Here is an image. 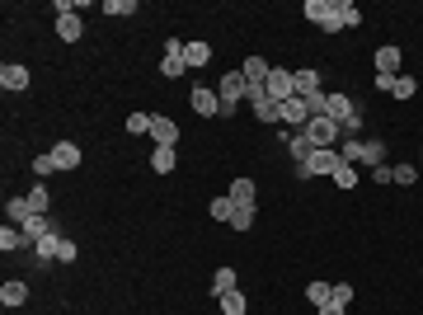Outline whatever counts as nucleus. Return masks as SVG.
<instances>
[{"mask_svg": "<svg viewBox=\"0 0 423 315\" xmlns=\"http://www.w3.org/2000/svg\"><path fill=\"white\" fill-rule=\"evenodd\" d=\"M301 136H306V141H311L315 151H334L339 141H344V127H339L334 118H329V113H315L311 123L301 127Z\"/></svg>", "mask_w": 423, "mask_h": 315, "instance_id": "f257e3e1", "label": "nucleus"}, {"mask_svg": "<svg viewBox=\"0 0 423 315\" xmlns=\"http://www.w3.org/2000/svg\"><path fill=\"white\" fill-rule=\"evenodd\" d=\"M217 94H222V113L231 118V113H235V104H240V99L249 94V80H245V71H226V76L217 80Z\"/></svg>", "mask_w": 423, "mask_h": 315, "instance_id": "f03ea898", "label": "nucleus"}, {"mask_svg": "<svg viewBox=\"0 0 423 315\" xmlns=\"http://www.w3.org/2000/svg\"><path fill=\"white\" fill-rule=\"evenodd\" d=\"M339 165H344V156H339V151H311V160H306V165H297V179H315V174H334Z\"/></svg>", "mask_w": 423, "mask_h": 315, "instance_id": "7ed1b4c3", "label": "nucleus"}, {"mask_svg": "<svg viewBox=\"0 0 423 315\" xmlns=\"http://www.w3.org/2000/svg\"><path fill=\"white\" fill-rule=\"evenodd\" d=\"M268 99H273V104L297 99V85H292V71L287 66H273V71H268Z\"/></svg>", "mask_w": 423, "mask_h": 315, "instance_id": "20e7f679", "label": "nucleus"}, {"mask_svg": "<svg viewBox=\"0 0 423 315\" xmlns=\"http://www.w3.org/2000/svg\"><path fill=\"white\" fill-rule=\"evenodd\" d=\"M184 71H189V61H184V43H179V38H169V43H165V56H160V76H165V80H179Z\"/></svg>", "mask_w": 423, "mask_h": 315, "instance_id": "39448f33", "label": "nucleus"}, {"mask_svg": "<svg viewBox=\"0 0 423 315\" xmlns=\"http://www.w3.org/2000/svg\"><path fill=\"white\" fill-rule=\"evenodd\" d=\"M0 85L10 94H24L34 85V76H29V66H19V61H5V66H0Z\"/></svg>", "mask_w": 423, "mask_h": 315, "instance_id": "423d86ee", "label": "nucleus"}, {"mask_svg": "<svg viewBox=\"0 0 423 315\" xmlns=\"http://www.w3.org/2000/svg\"><path fill=\"white\" fill-rule=\"evenodd\" d=\"M324 113H329L339 127H348L353 118H362V113H357V104L348 99V94H329V99H324Z\"/></svg>", "mask_w": 423, "mask_h": 315, "instance_id": "0eeeda50", "label": "nucleus"}, {"mask_svg": "<svg viewBox=\"0 0 423 315\" xmlns=\"http://www.w3.org/2000/svg\"><path fill=\"white\" fill-rule=\"evenodd\" d=\"M151 136H156V146H179V123L165 113H151Z\"/></svg>", "mask_w": 423, "mask_h": 315, "instance_id": "6e6552de", "label": "nucleus"}, {"mask_svg": "<svg viewBox=\"0 0 423 315\" xmlns=\"http://www.w3.org/2000/svg\"><path fill=\"white\" fill-rule=\"evenodd\" d=\"M240 71H245L249 90H264V94H268V71H273V66H268L264 56H245V66H240Z\"/></svg>", "mask_w": 423, "mask_h": 315, "instance_id": "1a4fd4ad", "label": "nucleus"}, {"mask_svg": "<svg viewBox=\"0 0 423 315\" xmlns=\"http://www.w3.org/2000/svg\"><path fill=\"white\" fill-rule=\"evenodd\" d=\"M189 104H193V113H202V118H217V113H222V94H217V90H202V85L189 94Z\"/></svg>", "mask_w": 423, "mask_h": 315, "instance_id": "9d476101", "label": "nucleus"}, {"mask_svg": "<svg viewBox=\"0 0 423 315\" xmlns=\"http://www.w3.org/2000/svg\"><path fill=\"white\" fill-rule=\"evenodd\" d=\"M278 123H287V127H306L311 123V109L301 99H287V104H278Z\"/></svg>", "mask_w": 423, "mask_h": 315, "instance_id": "9b49d317", "label": "nucleus"}, {"mask_svg": "<svg viewBox=\"0 0 423 315\" xmlns=\"http://www.w3.org/2000/svg\"><path fill=\"white\" fill-rule=\"evenodd\" d=\"M245 99H249V104H254V118H259V123H268V127L278 123V104L268 99V94H264V90H249V94H245Z\"/></svg>", "mask_w": 423, "mask_h": 315, "instance_id": "f8f14e48", "label": "nucleus"}, {"mask_svg": "<svg viewBox=\"0 0 423 315\" xmlns=\"http://www.w3.org/2000/svg\"><path fill=\"white\" fill-rule=\"evenodd\" d=\"M47 156H52L56 169H76V165H80V146H76V141H56Z\"/></svg>", "mask_w": 423, "mask_h": 315, "instance_id": "ddd939ff", "label": "nucleus"}, {"mask_svg": "<svg viewBox=\"0 0 423 315\" xmlns=\"http://www.w3.org/2000/svg\"><path fill=\"white\" fill-rule=\"evenodd\" d=\"M80 34H85V19H80V14H56V38H61V43H80Z\"/></svg>", "mask_w": 423, "mask_h": 315, "instance_id": "4468645a", "label": "nucleus"}, {"mask_svg": "<svg viewBox=\"0 0 423 315\" xmlns=\"http://www.w3.org/2000/svg\"><path fill=\"white\" fill-rule=\"evenodd\" d=\"M226 198H231L235 207H254V198H259V184H254V179H235Z\"/></svg>", "mask_w": 423, "mask_h": 315, "instance_id": "2eb2a0df", "label": "nucleus"}, {"mask_svg": "<svg viewBox=\"0 0 423 315\" xmlns=\"http://www.w3.org/2000/svg\"><path fill=\"white\" fill-rule=\"evenodd\" d=\"M377 76H400V47H377Z\"/></svg>", "mask_w": 423, "mask_h": 315, "instance_id": "dca6fc26", "label": "nucleus"}, {"mask_svg": "<svg viewBox=\"0 0 423 315\" xmlns=\"http://www.w3.org/2000/svg\"><path fill=\"white\" fill-rule=\"evenodd\" d=\"M292 85H297V99H306V94H315L320 90V71H292Z\"/></svg>", "mask_w": 423, "mask_h": 315, "instance_id": "f3484780", "label": "nucleus"}, {"mask_svg": "<svg viewBox=\"0 0 423 315\" xmlns=\"http://www.w3.org/2000/svg\"><path fill=\"white\" fill-rule=\"evenodd\" d=\"M0 301H5V311H10V306H24V301H29V282L10 278L5 287H0Z\"/></svg>", "mask_w": 423, "mask_h": 315, "instance_id": "a211bd4d", "label": "nucleus"}, {"mask_svg": "<svg viewBox=\"0 0 423 315\" xmlns=\"http://www.w3.org/2000/svg\"><path fill=\"white\" fill-rule=\"evenodd\" d=\"M184 61L202 71V66H207V61H211V47L202 43V38H198V43H184Z\"/></svg>", "mask_w": 423, "mask_h": 315, "instance_id": "6ab92c4d", "label": "nucleus"}, {"mask_svg": "<svg viewBox=\"0 0 423 315\" xmlns=\"http://www.w3.org/2000/svg\"><path fill=\"white\" fill-rule=\"evenodd\" d=\"M174 165H179L174 146H156V151H151V169H156V174H169Z\"/></svg>", "mask_w": 423, "mask_h": 315, "instance_id": "aec40b11", "label": "nucleus"}, {"mask_svg": "<svg viewBox=\"0 0 423 315\" xmlns=\"http://www.w3.org/2000/svg\"><path fill=\"white\" fill-rule=\"evenodd\" d=\"M306 296H311V306L320 311V306H329V301H334V287H329V282H320V278H311V287H306Z\"/></svg>", "mask_w": 423, "mask_h": 315, "instance_id": "412c9836", "label": "nucleus"}, {"mask_svg": "<svg viewBox=\"0 0 423 315\" xmlns=\"http://www.w3.org/2000/svg\"><path fill=\"white\" fill-rule=\"evenodd\" d=\"M222 301V315H245L249 311V301H245V292L235 287V292H226V296H217Z\"/></svg>", "mask_w": 423, "mask_h": 315, "instance_id": "4be33fe9", "label": "nucleus"}, {"mask_svg": "<svg viewBox=\"0 0 423 315\" xmlns=\"http://www.w3.org/2000/svg\"><path fill=\"white\" fill-rule=\"evenodd\" d=\"M329 5H334V0H306V5H301V14H306V19L320 29V24L329 19Z\"/></svg>", "mask_w": 423, "mask_h": 315, "instance_id": "5701e85b", "label": "nucleus"}, {"mask_svg": "<svg viewBox=\"0 0 423 315\" xmlns=\"http://www.w3.org/2000/svg\"><path fill=\"white\" fill-rule=\"evenodd\" d=\"M19 231H24V240H43V236H52V221L47 216H29Z\"/></svg>", "mask_w": 423, "mask_h": 315, "instance_id": "b1692460", "label": "nucleus"}, {"mask_svg": "<svg viewBox=\"0 0 423 315\" xmlns=\"http://www.w3.org/2000/svg\"><path fill=\"white\" fill-rule=\"evenodd\" d=\"M235 292V269H217L211 273V296H226Z\"/></svg>", "mask_w": 423, "mask_h": 315, "instance_id": "393cba45", "label": "nucleus"}, {"mask_svg": "<svg viewBox=\"0 0 423 315\" xmlns=\"http://www.w3.org/2000/svg\"><path fill=\"white\" fill-rule=\"evenodd\" d=\"M414 90H419V80L400 71V76H395V85H390V99H414Z\"/></svg>", "mask_w": 423, "mask_h": 315, "instance_id": "a878e982", "label": "nucleus"}, {"mask_svg": "<svg viewBox=\"0 0 423 315\" xmlns=\"http://www.w3.org/2000/svg\"><path fill=\"white\" fill-rule=\"evenodd\" d=\"M19 245H24V231L14 221H5V226H0V249L10 254V249H19Z\"/></svg>", "mask_w": 423, "mask_h": 315, "instance_id": "bb28decb", "label": "nucleus"}, {"mask_svg": "<svg viewBox=\"0 0 423 315\" xmlns=\"http://www.w3.org/2000/svg\"><path fill=\"white\" fill-rule=\"evenodd\" d=\"M207 212H211V221H226V226H231L235 203H231V198H211V203H207Z\"/></svg>", "mask_w": 423, "mask_h": 315, "instance_id": "cd10ccee", "label": "nucleus"}, {"mask_svg": "<svg viewBox=\"0 0 423 315\" xmlns=\"http://www.w3.org/2000/svg\"><path fill=\"white\" fill-rule=\"evenodd\" d=\"M29 216H38L34 207H29V198H10V221H14V226H24Z\"/></svg>", "mask_w": 423, "mask_h": 315, "instance_id": "c85d7f7f", "label": "nucleus"}, {"mask_svg": "<svg viewBox=\"0 0 423 315\" xmlns=\"http://www.w3.org/2000/svg\"><path fill=\"white\" fill-rule=\"evenodd\" d=\"M56 245H61V236H56V231H52V236H43V240H34V249H38V259H56Z\"/></svg>", "mask_w": 423, "mask_h": 315, "instance_id": "c756f323", "label": "nucleus"}, {"mask_svg": "<svg viewBox=\"0 0 423 315\" xmlns=\"http://www.w3.org/2000/svg\"><path fill=\"white\" fill-rule=\"evenodd\" d=\"M287 146H292V160H297V165H306V160H311V151H315V146H311V141H306V136H301V132L292 136Z\"/></svg>", "mask_w": 423, "mask_h": 315, "instance_id": "7c9ffc66", "label": "nucleus"}, {"mask_svg": "<svg viewBox=\"0 0 423 315\" xmlns=\"http://www.w3.org/2000/svg\"><path fill=\"white\" fill-rule=\"evenodd\" d=\"M362 146H367V141H357V136H344V146H339V156H344L348 165H357V160H362Z\"/></svg>", "mask_w": 423, "mask_h": 315, "instance_id": "2f4dec72", "label": "nucleus"}, {"mask_svg": "<svg viewBox=\"0 0 423 315\" xmlns=\"http://www.w3.org/2000/svg\"><path fill=\"white\" fill-rule=\"evenodd\" d=\"M362 165H386V146H381V141H367V146H362Z\"/></svg>", "mask_w": 423, "mask_h": 315, "instance_id": "473e14b6", "label": "nucleus"}, {"mask_svg": "<svg viewBox=\"0 0 423 315\" xmlns=\"http://www.w3.org/2000/svg\"><path fill=\"white\" fill-rule=\"evenodd\" d=\"M329 179H334L339 189H357V169H353V165H348V160H344V165H339L334 174H329Z\"/></svg>", "mask_w": 423, "mask_h": 315, "instance_id": "72a5a7b5", "label": "nucleus"}, {"mask_svg": "<svg viewBox=\"0 0 423 315\" xmlns=\"http://www.w3.org/2000/svg\"><path fill=\"white\" fill-rule=\"evenodd\" d=\"M254 226V207H235V216H231V231H249Z\"/></svg>", "mask_w": 423, "mask_h": 315, "instance_id": "f704fd0d", "label": "nucleus"}, {"mask_svg": "<svg viewBox=\"0 0 423 315\" xmlns=\"http://www.w3.org/2000/svg\"><path fill=\"white\" fill-rule=\"evenodd\" d=\"M127 132H132V136L151 132V113H132V118H127Z\"/></svg>", "mask_w": 423, "mask_h": 315, "instance_id": "c9c22d12", "label": "nucleus"}, {"mask_svg": "<svg viewBox=\"0 0 423 315\" xmlns=\"http://www.w3.org/2000/svg\"><path fill=\"white\" fill-rule=\"evenodd\" d=\"M104 14H136V0H109V5H104Z\"/></svg>", "mask_w": 423, "mask_h": 315, "instance_id": "e433bc0d", "label": "nucleus"}, {"mask_svg": "<svg viewBox=\"0 0 423 315\" xmlns=\"http://www.w3.org/2000/svg\"><path fill=\"white\" fill-rule=\"evenodd\" d=\"M47 203H52V198H47V189H34V193H29V207H34L38 216H47Z\"/></svg>", "mask_w": 423, "mask_h": 315, "instance_id": "4c0bfd02", "label": "nucleus"}, {"mask_svg": "<svg viewBox=\"0 0 423 315\" xmlns=\"http://www.w3.org/2000/svg\"><path fill=\"white\" fill-rule=\"evenodd\" d=\"M414 179H419V169H414V165H395V184H404V189H409Z\"/></svg>", "mask_w": 423, "mask_h": 315, "instance_id": "58836bf2", "label": "nucleus"}, {"mask_svg": "<svg viewBox=\"0 0 423 315\" xmlns=\"http://www.w3.org/2000/svg\"><path fill=\"white\" fill-rule=\"evenodd\" d=\"M372 179H377V184H395V165H377V169H372Z\"/></svg>", "mask_w": 423, "mask_h": 315, "instance_id": "ea45409f", "label": "nucleus"}, {"mask_svg": "<svg viewBox=\"0 0 423 315\" xmlns=\"http://www.w3.org/2000/svg\"><path fill=\"white\" fill-rule=\"evenodd\" d=\"M34 174H43V179H47V174H56V165H52V156H38V160H34Z\"/></svg>", "mask_w": 423, "mask_h": 315, "instance_id": "a19ab883", "label": "nucleus"}, {"mask_svg": "<svg viewBox=\"0 0 423 315\" xmlns=\"http://www.w3.org/2000/svg\"><path fill=\"white\" fill-rule=\"evenodd\" d=\"M56 259H61V264L76 259V240H61V245H56Z\"/></svg>", "mask_w": 423, "mask_h": 315, "instance_id": "79ce46f5", "label": "nucleus"}, {"mask_svg": "<svg viewBox=\"0 0 423 315\" xmlns=\"http://www.w3.org/2000/svg\"><path fill=\"white\" fill-rule=\"evenodd\" d=\"M334 301L339 306H353V287H348V282H339V287H334Z\"/></svg>", "mask_w": 423, "mask_h": 315, "instance_id": "37998d69", "label": "nucleus"}]
</instances>
